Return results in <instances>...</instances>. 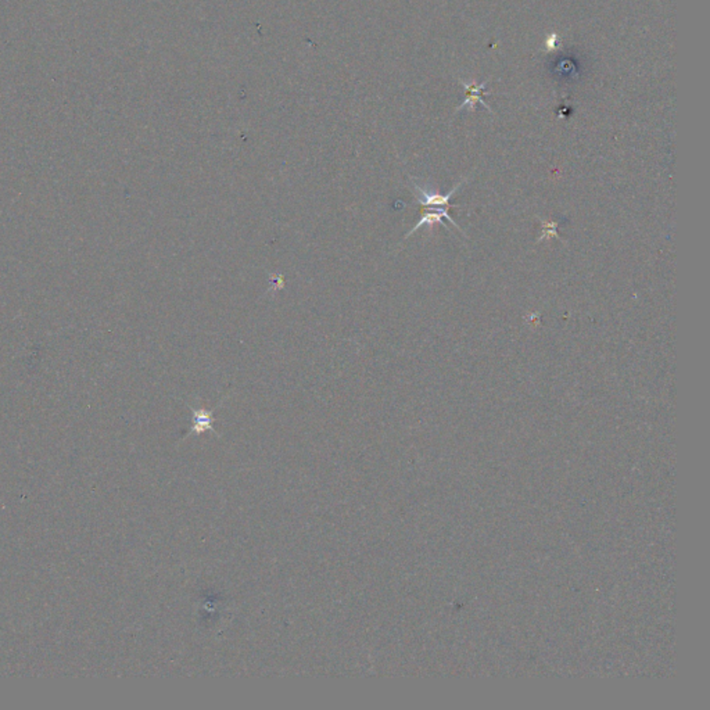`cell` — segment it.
<instances>
[{"label": "cell", "mask_w": 710, "mask_h": 710, "mask_svg": "<svg viewBox=\"0 0 710 710\" xmlns=\"http://www.w3.org/2000/svg\"><path fill=\"white\" fill-rule=\"evenodd\" d=\"M190 411H192V415H193V419H192V428H190V432L189 434H201L203 432H212L217 434L212 423H214V412L215 410L218 408H214V410H206V408H193L192 406H189ZM188 434V436H189Z\"/></svg>", "instance_id": "obj_3"}, {"label": "cell", "mask_w": 710, "mask_h": 710, "mask_svg": "<svg viewBox=\"0 0 710 710\" xmlns=\"http://www.w3.org/2000/svg\"><path fill=\"white\" fill-rule=\"evenodd\" d=\"M414 181V189L417 192V200L418 203L422 206V207H428V208H433V207H439V208H450V199L452 197V195L456 193V190L462 186V184H465L467 181V178H463L461 182H458L448 193L445 195H441L439 192H434L432 189H428L422 185H419L415 179Z\"/></svg>", "instance_id": "obj_1"}, {"label": "cell", "mask_w": 710, "mask_h": 710, "mask_svg": "<svg viewBox=\"0 0 710 710\" xmlns=\"http://www.w3.org/2000/svg\"><path fill=\"white\" fill-rule=\"evenodd\" d=\"M540 221H541V225H542V232H541V234H540V238H538L537 243H540V242H542V241L552 239V238H555V239H558V241L564 242V241L561 239L559 233H558V226H559L561 221H542L541 218H540ZM564 243H565V242H564Z\"/></svg>", "instance_id": "obj_4"}, {"label": "cell", "mask_w": 710, "mask_h": 710, "mask_svg": "<svg viewBox=\"0 0 710 710\" xmlns=\"http://www.w3.org/2000/svg\"><path fill=\"white\" fill-rule=\"evenodd\" d=\"M444 219H448V221H450V222H451V223H452V225H454V226H455V228H456V229H458V230L465 236V238H466V233H465V232H462V229H461V228H459V225L455 222V219H452V217H450V214H448V208H434V210L432 208V210H428V211H425V212L422 214V217H421L419 222H418V223H417V225H415V226H414V228H412V229L406 234L404 241H406V239H408L412 233H415V232H417L418 229H421L423 225H428V226H433L434 223H443V225H444Z\"/></svg>", "instance_id": "obj_2"}]
</instances>
